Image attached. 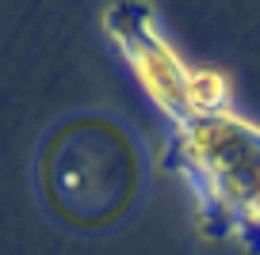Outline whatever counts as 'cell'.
<instances>
[{"instance_id": "obj_1", "label": "cell", "mask_w": 260, "mask_h": 255, "mask_svg": "<svg viewBox=\"0 0 260 255\" xmlns=\"http://www.w3.org/2000/svg\"><path fill=\"white\" fill-rule=\"evenodd\" d=\"M50 194L77 225H104L126 209L138 179L134 152L119 130L77 122L50 149Z\"/></svg>"}, {"instance_id": "obj_2", "label": "cell", "mask_w": 260, "mask_h": 255, "mask_svg": "<svg viewBox=\"0 0 260 255\" xmlns=\"http://www.w3.org/2000/svg\"><path fill=\"white\" fill-rule=\"evenodd\" d=\"M176 160L207 206L237 221L260 179V126L237 111L176 126Z\"/></svg>"}, {"instance_id": "obj_3", "label": "cell", "mask_w": 260, "mask_h": 255, "mask_svg": "<svg viewBox=\"0 0 260 255\" xmlns=\"http://www.w3.org/2000/svg\"><path fill=\"white\" fill-rule=\"evenodd\" d=\"M111 38L119 46L122 61L130 65L138 88L146 92V99L172 118L176 126L191 122V76L195 65H187L184 57L172 50V42L157 31L153 12L138 8V4H126V8H115L111 19Z\"/></svg>"}, {"instance_id": "obj_4", "label": "cell", "mask_w": 260, "mask_h": 255, "mask_svg": "<svg viewBox=\"0 0 260 255\" xmlns=\"http://www.w3.org/2000/svg\"><path fill=\"white\" fill-rule=\"evenodd\" d=\"M237 225L249 232H260V179H256V191H252V202L245 206V214L237 217Z\"/></svg>"}]
</instances>
